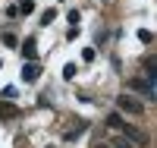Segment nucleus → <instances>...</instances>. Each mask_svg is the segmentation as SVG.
Segmentation results:
<instances>
[{"mask_svg": "<svg viewBox=\"0 0 157 148\" xmlns=\"http://www.w3.org/2000/svg\"><path fill=\"white\" fill-rule=\"evenodd\" d=\"M129 88H132V91H138V95H141V98H148V101H157V98H154L157 91H154V85L148 82L145 76H132V79H129Z\"/></svg>", "mask_w": 157, "mask_h": 148, "instance_id": "1", "label": "nucleus"}, {"mask_svg": "<svg viewBox=\"0 0 157 148\" xmlns=\"http://www.w3.org/2000/svg\"><path fill=\"white\" fill-rule=\"evenodd\" d=\"M116 107H120L123 114H135V117L145 110V104H141L138 98H132V95H120V98H116Z\"/></svg>", "mask_w": 157, "mask_h": 148, "instance_id": "2", "label": "nucleus"}, {"mask_svg": "<svg viewBox=\"0 0 157 148\" xmlns=\"http://www.w3.org/2000/svg\"><path fill=\"white\" fill-rule=\"evenodd\" d=\"M120 129H123V136H126L129 142H132V145H138V148H145V145H148V132H141L138 126H132V123H123Z\"/></svg>", "mask_w": 157, "mask_h": 148, "instance_id": "3", "label": "nucleus"}, {"mask_svg": "<svg viewBox=\"0 0 157 148\" xmlns=\"http://www.w3.org/2000/svg\"><path fill=\"white\" fill-rule=\"evenodd\" d=\"M141 66H145V79H148L151 85H157V57H154V54H148Z\"/></svg>", "mask_w": 157, "mask_h": 148, "instance_id": "4", "label": "nucleus"}, {"mask_svg": "<svg viewBox=\"0 0 157 148\" xmlns=\"http://www.w3.org/2000/svg\"><path fill=\"white\" fill-rule=\"evenodd\" d=\"M19 50H22V57H25V63H35V57H38V41H35V38H25Z\"/></svg>", "mask_w": 157, "mask_h": 148, "instance_id": "5", "label": "nucleus"}, {"mask_svg": "<svg viewBox=\"0 0 157 148\" xmlns=\"http://www.w3.org/2000/svg\"><path fill=\"white\" fill-rule=\"evenodd\" d=\"M38 76H41V66H38V63H25V66H22V82H25V85L38 82Z\"/></svg>", "mask_w": 157, "mask_h": 148, "instance_id": "6", "label": "nucleus"}, {"mask_svg": "<svg viewBox=\"0 0 157 148\" xmlns=\"http://www.w3.org/2000/svg\"><path fill=\"white\" fill-rule=\"evenodd\" d=\"M0 117H3V120L19 117V107H16V104H10V101H0Z\"/></svg>", "mask_w": 157, "mask_h": 148, "instance_id": "7", "label": "nucleus"}, {"mask_svg": "<svg viewBox=\"0 0 157 148\" xmlns=\"http://www.w3.org/2000/svg\"><path fill=\"white\" fill-rule=\"evenodd\" d=\"M107 126H110V129H120V126H123V114H116V110L107 114Z\"/></svg>", "mask_w": 157, "mask_h": 148, "instance_id": "8", "label": "nucleus"}, {"mask_svg": "<svg viewBox=\"0 0 157 148\" xmlns=\"http://www.w3.org/2000/svg\"><path fill=\"white\" fill-rule=\"evenodd\" d=\"M110 148H135V145H132V142H129L126 136H116V139L110 142Z\"/></svg>", "mask_w": 157, "mask_h": 148, "instance_id": "9", "label": "nucleus"}, {"mask_svg": "<svg viewBox=\"0 0 157 148\" xmlns=\"http://www.w3.org/2000/svg\"><path fill=\"white\" fill-rule=\"evenodd\" d=\"M16 10L22 13V16H29V13H35V0H22V3H19Z\"/></svg>", "mask_w": 157, "mask_h": 148, "instance_id": "10", "label": "nucleus"}, {"mask_svg": "<svg viewBox=\"0 0 157 148\" xmlns=\"http://www.w3.org/2000/svg\"><path fill=\"white\" fill-rule=\"evenodd\" d=\"M54 19H57V10H44L41 13V25H50Z\"/></svg>", "mask_w": 157, "mask_h": 148, "instance_id": "11", "label": "nucleus"}, {"mask_svg": "<svg viewBox=\"0 0 157 148\" xmlns=\"http://www.w3.org/2000/svg\"><path fill=\"white\" fill-rule=\"evenodd\" d=\"M138 41H141V44H151V41H154V35H151L148 29H138Z\"/></svg>", "mask_w": 157, "mask_h": 148, "instance_id": "12", "label": "nucleus"}, {"mask_svg": "<svg viewBox=\"0 0 157 148\" xmlns=\"http://www.w3.org/2000/svg\"><path fill=\"white\" fill-rule=\"evenodd\" d=\"M63 79H75V63H66V66H63Z\"/></svg>", "mask_w": 157, "mask_h": 148, "instance_id": "13", "label": "nucleus"}, {"mask_svg": "<svg viewBox=\"0 0 157 148\" xmlns=\"http://www.w3.org/2000/svg\"><path fill=\"white\" fill-rule=\"evenodd\" d=\"M3 44H6V47H16V35H13V32H3Z\"/></svg>", "mask_w": 157, "mask_h": 148, "instance_id": "14", "label": "nucleus"}, {"mask_svg": "<svg viewBox=\"0 0 157 148\" xmlns=\"http://www.w3.org/2000/svg\"><path fill=\"white\" fill-rule=\"evenodd\" d=\"M82 60H85V63L94 60V47H85V50H82Z\"/></svg>", "mask_w": 157, "mask_h": 148, "instance_id": "15", "label": "nucleus"}, {"mask_svg": "<svg viewBox=\"0 0 157 148\" xmlns=\"http://www.w3.org/2000/svg\"><path fill=\"white\" fill-rule=\"evenodd\" d=\"M0 98H3V101H10V98H16V88H13V85H10V88H3V95H0Z\"/></svg>", "mask_w": 157, "mask_h": 148, "instance_id": "16", "label": "nucleus"}, {"mask_svg": "<svg viewBox=\"0 0 157 148\" xmlns=\"http://www.w3.org/2000/svg\"><path fill=\"white\" fill-rule=\"evenodd\" d=\"M66 19H69L72 25H78V10H69V13H66Z\"/></svg>", "mask_w": 157, "mask_h": 148, "instance_id": "17", "label": "nucleus"}, {"mask_svg": "<svg viewBox=\"0 0 157 148\" xmlns=\"http://www.w3.org/2000/svg\"><path fill=\"white\" fill-rule=\"evenodd\" d=\"M94 148H110V145H104V142H98V145H94Z\"/></svg>", "mask_w": 157, "mask_h": 148, "instance_id": "18", "label": "nucleus"}, {"mask_svg": "<svg viewBox=\"0 0 157 148\" xmlns=\"http://www.w3.org/2000/svg\"><path fill=\"white\" fill-rule=\"evenodd\" d=\"M0 66H3V60H0Z\"/></svg>", "mask_w": 157, "mask_h": 148, "instance_id": "19", "label": "nucleus"}]
</instances>
